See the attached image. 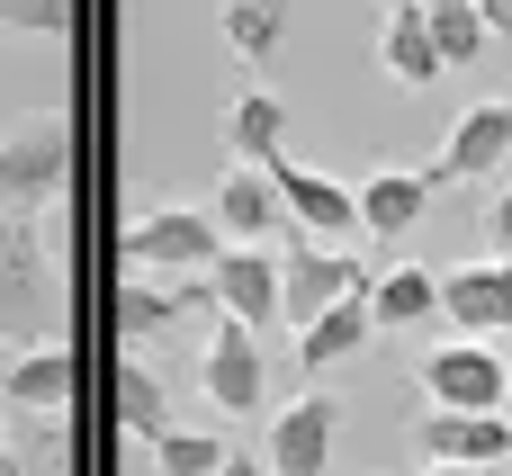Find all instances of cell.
<instances>
[{
  "label": "cell",
  "instance_id": "obj_1",
  "mask_svg": "<svg viewBox=\"0 0 512 476\" xmlns=\"http://www.w3.org/2000/svg\"><path fill=\"white\" fill-rule=\"evenodd\" d=\"M63 333V270L45 243V216H0V351Z\"/></svg>",
  "mask_w": 512,
  "mask_h": 476
},
{
  "label": "cell",
  "instance_id": "obj_2",
  "mask_svg": "<svg viewBox=\"0 0 512 476\" xmlns=\"http://www.w3.org/2000/svg\"><path fill=\"white\" fill-rule=\"evenodd\" d=\"M81 162V117L72 108H36L0 135V216H54Z\"/></svg>",
  "mask_w": 512,
  "mask_h": 476
},
{
  "label": "cell",
  "instance_id": "obj_3",
  "mask_svg": "<svg viewBox=\"0 0 512 476\" xmlns=\"http://www.w3.org/2000/svg\"><path fill=\"white\" fill-rule=\"evenodd\" d=\"M216 252H225L216 207H153V216H135V225L117 234V261H126V270H144V279L216 270Z\"/></svg>",
  "mask_w": 512,
  "mask_h": 476
},
{
  "label": "cell",
  "instance_id": "obj_4",
  "mask_svg": "<svg viewBox=\"0 0 512 476\" xmlns=\"http://www.w3.org/2000/svg\"><path fill=\"white\" fill-rule=\"evenodd\" d=\"M351 288H369V270L288 216V252H279V306H288V324H315V315H324L333 297H351Z\"/></svg>",
  "mask_w": 512,
  "mask_h": 476
},
{
  "label": "cell",
  "instance_id": "obj_5",
  "mask_svg": "<svg viewBox=\"0 0 512 476\" xmlns=\"http://www.w3.org/2000/svg\"><path fill=\"white\" fill-rule=\"evenodd\" d=\"M198 387H207L216 414H261V396H270L261 333H252L243 315H225V306H216V333H207V351H198Z\"/></svg>",
  "mask_w": 512,
  "mask_h": 476
},
{
  "label": "cell",
  "instance_id": "obj_6",
  "mask_svg": "<svg viewBox=\"0 0 512 476\" xmlns=\"http://www.w3.org/2000/svg\"><path fill=\"white\" fill-rule=\"evenodd\" d=\"M414 387L432 396V405H468V414H495L512 396V360H495L477 333H459V342H441V351H423L414 360Z\"/></svg>",
  "mask_w": 512,
  "mask_h": 476
},
{
  "label": "cell",
  "instance_id": "obj_7",
  "mask_svg": "<svg viewBox=\"0 0 512 476\" xmlns=\"http://www.w3.org/2000/svg\"><path fill=\"white\" fill-rule=\"evenodd\" d=\"M81 396V351L54 333V342H27L9 369H0V414H72Z\"/></svg>",
  "mask_w": 512,
  "mask_h": 476
},
{
  "label": "cell",
  "instance_id": "obj_8",
  "mask_svg": "<svg viewBox=\"0 0 512 476\" xmlns=\"http://www.w3.org/2000/svg\"><path fill=\"white\" fill-rule=\"evenodd\" d=\"M423 459H459V468H504L512 459V414H468V405H432L414 432H405Z\"/></svg>",
  "mask_w": 512,
  "mask_h": 476
},
{
  "label": "cell",
  "instance_id": "obj_9",
  "mask_svg": "<svg viewBox=\"0 0 512 476\" xmlns=\"http://www.w3.org/2000/svg\"><path fill=\"white\" fill-rule=\"evenodd\" d=\"M504 162H512V99H477V108L450 126L432 180H441V189H450V180H504Z\"/></svg>",
  "mask_w": 512,
  "mask_h": 476
},
{
  "label": "cell",
  "instance_id": "obj_10",
  "mask_svg": "<svg viewBox=\"0 0 512 476\" xmlns=\"http://www.w3.org/2000/svg\"><path fill=\"white\" fill-rule=\"evenodd\" d=\"M207 288H216V306H225V315H243L252 333L288 315V306H279V252H270V243H225V252H216V270H207Z\"/></svg>",
  "mask_w": 512,
  "mask_h": 476
},
{
  "label": "cell",
  "instance_id": "obj_11",
  "mask_svg": "<svg viewBox=\"0 0 512 476\" xmlns=\"http://www.w3.org/2000/svg\"><path fill=\"white\" fill-rule=\"evenodd\" d=\"M198 297L216 306V288H162V279L126 270V279L108 288V324H117V342H126V351H153V342H162V333H171Z\"/></svg>",
  "mask_w": 512,
  "mask_h": 476
},
{
  "label": "cell",
  "instance_id": "obj_12",
  "mask_svg": "<svg viewBox=\"0 0 512 476\" xmlns=\"http://www.w3.org/2000/svg\"><path fill=\"white\" fill-rule=\"evenodd\" d=\"M369 288H378V279H369ZM369 288H351V297H333L315 324H297V369H306V378H324V369H342V360H360V351L378 342Z\"/></svg>",
  "mask_w": 512,
  "mask_h": 476
},
{
  "label": "cell",
  "instance_id": "obj_13",
  "mask_svg": "<svg viewBox=\"0 0 512 476\" xmlns=\"http://www.w3.org/2000/svg\"><path fill=\"white\" fill-rule=\"evenodd\" d=\"M333 432H342V405L324 387H306L279 423H270V468L279 476H324L333 468Z\"/></svg>",
  "mask_w": 512,
  "mask_h": 476
},
{
  "label": "cell",
  "instance_id": "obj_14",
  "mask_svg": "<svg viewBox=\"0 0 512 476\" xmlns=\"http://www.w3.org/2000/svg\"><path fill=\"white\" fill-rule=\"evenodd\" d=\"M441 315L459 333L495 342L512 324V261H459V270H441Z\"/></svg>",
  "mask_w": 512,
  "mask_h": 476
},
{
  "label": "cell",
  "instance_id": "obj_15",
  "mask_svg": "<svg viewBox=\"0 0 512 476\" xmlns=\"http://www.w3.org/2000/svg\"><path fill=\"white\" fill-rule=\"evenodd\" d=\"M216 225H225V243H270V234L288 225V198H279L270 162H225V180H216Z\"/></svg>",
  "mask_w": 512,
  "mask_h": 476
},
{
  "label": "cell",
  "instance_id": "obj_16",
  "mask_svg": "<svg viewBox=\"0 0 512 476\" xmlns=\"http://www.w3.org/2000/svg\"><path fill=\"white\" fill-rule=\"evenodd\" d=\"M270 180H279V198H288V216H297L306 234H324V243H333V234H351V225H360V189L324 180L315 162H288V153H279V162H270Z\"/></svg>",
  "mask_w": 512,
  "mask_h": 476
},
{
  "label": "cell",
  "instance_id": "obj_17",
  "mask_svg": "<svg viewBox=\"0 0 512 476\" xmlns=\"http://www.w3.org/2000/svg\"><path fill=\"white\" fill-rule=\"evenodd\" d=\"M378 63H387V81H396V90H432V81L450 72L423 0H396V9H387V27H378Z\"/></svg>",
  "mask_w": 512,
  "mask_h": 476
},
{
  "label": "cell",
  "instance_id": "obj_18",
  "mask_svg": "<svg viewBox=\"0 0 512 476\" xmlns=\"http://www.w3.org/2000/svg\"><path fill=\"white\" fill-rule=\"evenodd\" d=\"M432 171H405V162H387V171H369L360 180V234H414L423 216H432Z\"/></svg>",
  "mask_w": 512,
  "mask_h": 476
},
{
  "label": "cell",
  "instance_id": "obj_19",
  "mask_svg": "<svg viewBox=\"0 0 512 476\" xmlns=\"http://www.w3.org/2000/svg\"><path fill=\"white\" fill-rule=\"evenodd\" d=\"M108 414H117V432H135V441H153V432L171 423L162 369H153L144 351H126V342H117V369H108Z\"/></svg>",
  "mask_w": 512,
  "mask_h": 476
},
{
  "label": "cell",
  "instance_id": "obj_20",
  "mask_svg": "<svg viewBox=\"0 0 512 476\" xmlns=\"http://www.w3.org/2000/svg\"><path fill=\"white\" fill-rule=\"evenodd\" d=\"M225 153H234V162H279V153H288V108H279L270 90H243V99L225 108Z\"/></svg>",
  "mask_w": 512,
  "mask_h": 476
},
{
  "label": "cell",
  "instance_id": "obj_21",
  "mask_svg": "<svg viewBox=\"0 0 512 476\" xmlns=\"http://www.w3.org/2000/svg\"><path fill=\"white\" fill-rule=\"evenodd\" d=\"M369 306H378V333H414V324L441 315V270L405 261V270H387V279L369 288Z\"/></svg>",
  "mask_w": 512,
  "mask_h": 476
},
{
  "label": "cell",
  "instance_id": "obj_22",
  "mask_svg": "<svg viewBox=\"0 0 512 476\" xmlns=\"http://www.w3.org/2000/svg\"><path fill=\"white\" fill-rule=\"evenodd\" d=\"M225 45L261 72V63L288 45V0H234V9H225Z\"/></svg>",
  "mask_w": 512,
  "mask_h": 476
},
{
  "label": "cell",
  "instance_id": "obj_23",
  "mask_svg": "<svg viewBox=\"0 0 512 476\" xmlns=\"http://www.w3.org/2000/svg\"><path fill=\"white\" fill-rule=\"evenodd\" d=\"M144 450H153V476H216L234 441H216V432H189V423H162Z\"/></svg>",
  "mask_w": 512,
  "mask_h": 476
},
{
  "label": "cell",
  "instance_id": "obj_24",
  "mask_svg": "<svg viewBox=\"0 0 512 476\" xmlns=\"http://www.w3.org/2000/svg\"><path fill=\"white\" fill-rule=\"evenodd\" d=\"M423 9H432V36H441V63H450V72H459V63H477V45L495 36L477 0H423Z\"/></svg>",
  "mask_w": 512,
  "mask_h": 476
},
{
  "label": "cell",
  "instance_id": "obj_25",
  "mask_svg": "<svg viewBox=\"0 0 512 476\" xmlns=\"http://www.w3.org/2000/svg\"><path fill=\"white\" fill-rule=\"evenodd\" d=\"M0 27H18V36H54V45H72V36H81V0H0Z\"/></svg>",
  "mask_w": 512,
  "mask_h": 476
},
{
  "label": "cell",
  "instance_id": "obj_26",
  "mask_svg": "<svg viewBox=\"0 0 512 476\" xmlns=\"http://www.w3.org/2000/svg\"><path fill=\"white\" fill-rule=\"evenodd\" d=\"M486 243H495V261H512V180H495V198H486Z\"/></svg>",
  "mask_w": 512,
  "mask_h": 476
},
{
  "label": "cell",
  "instance_id": "obj_27",
  "mask_svg": "<svg viewBox=\"0 0 512 476\" xmlns=\"http://www.w3.org/2000/svg\"><path fill=\"white\" fill-rule=\"evenodd\" d=\"M216 476H279V468H270V450H225V468H216Z\"/></svg>",
  "mask_w": 512,
  "mask_h": 476
},
{
  "label": "cell",
  "instance_id": "obj_28",
  "mask_svg": "<svg viewBox=\"0 0 512 476\" xmlns=\"http://www.w3.org/2000/svg\"><path fill=\"white\" fill-rule=\"evenodd\" d=\"M477 9H486V27H495V36H512V0H477Z\"/></svg>",
  "mask_w": 512,
  "mask_h": 476
},
{
  "label": "cell",
  "instance_id": "obj_29",
  "mask_svg": "<svg viewBox=\"0 0 512 476\" xmlns=\"http://www.w3.org/2000/svg\"><path fill=\"white\" fill-rule=\"evenodd\" d=\"M423 476H495V468H459V459H423Z\"/></svg>",
  "mask_w": 512,
  "mask_h": 476
},
{
  "label": "cell",
  "instance_id": "obj_30",
  "mask_svg": "<svg viewBox=\"0 0 512 476\" xmlns=\"http://www.w3.org/2000/svg\"><path fill=\"white\" fill-rule=\"evenodd\" d=\"M0 476H27V468H18V450H9V432H0Z\"/></svg>",
  "mask_w": 512,
  "mask_h": 476
}]
</instances>
